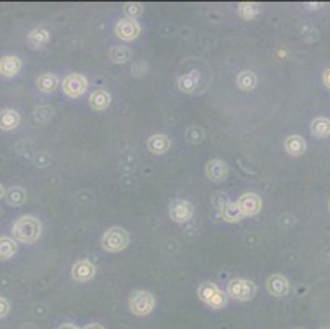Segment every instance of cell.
<instances>
[{
    "label": "cell",
    "instance_id": "cell-10",
    "mask_svg": "<svg viewBox=\"0 0 330 329\" xmlns=\"http://www.w3.org/2000/svg\"><path fill=\"white\" fill-rule=\"evenodd\" d=\"M206 174L210 181H214V183H222L228 174V165L219 158L210 160L206 166Z\"/></svg>",
    "mask_w": 330,
    "mask_h": 329
},
{
    "label": "cell",
    "instance_id": "cell-19",
    "mask_svg": "<svg viewBox=\"0 0 330 329\" xmlns=\"http://www.w3.org/2000/svg\"><path fill=\"white\" fill-rule=\"evenodd\" d=\"M284 148L286 152L292 157H299L306 152V142L303 137L299 135H291L284 140Z\"/></svg>",
    "mask_w": 330,
    "mask_h": 329
},
{
    "label": "cell",
    "instance_id": "cell-9",
    "mask_svg": "<svg viewBox=\"0 0 330 329\" xmlns=\"http://www.w3.org/2000/svg\"><path fill=\"white\" fill-rule=\"evenodd\" d=\"M192 214H194V206L189 201L176 199L170 204V218L174 222H186L192 218Z\"/></svg>",
    "mask_w": 330,
    "mask_h": 329
},
{
    "label": "cell",
    "instance_id": "cell-34",
    "mask_svg": "<svg viewBox=\"0 0 330 329\" xmlns=\"http://www.w3.org/2000/svg\"><path fill=\"white\" fill-rule=\"evenodd\" d=\"M328 209H330V201H328Z\"/></svg>",
    "mask_w": 330,
    "mask_h": 329
},
{
    "label": "cell",
    "instance_id": "cell-29",
    "mask_svg": "<svg viewBox=\"0 0 330 329\" xmlns=\"http://www.w3.org/2000/svg\"><path fill=\"white\" fill-rule=\"evenodd\" d=\"M9 311H10V305H9V302H7L5 298L0 296V318L7 316V313H9Z\"/></svg>",
    "mask_w": 330,
    "mask_h": 329
},
{
    "label": "cell",
    "instance_id": "cell-20",
    "mask_svg": "<svg viewBox=\"0 0 330 329\" xmlns=\"http://www.w3.org/2000/svg\"><path fill=\"white\" fill-rule=\"evenodd\" d=\"M37 86H38V89L41 91V93L50 94V93H53V91H56V87L59 86V78L56 74H53V73H45V74H41L40 78L37 79Z\"/></svg>",
    "mask_w": 330,
    "mask_h": 329
},
{
    "label": "cell",
    "instance_id": "cell-15",
    "mask_svg": "<svg viewBox=\"0 0 330 329\" xmlns=\"http://www.w3.org/2000/svg\"><path fill=\"white\" fill-rule=\"evenodd\" d=\"M48 41H50V32L45 30V28H33V30L26 35V45L33 48V50L43 48Z\"/></svg>",
    "mask_w": 330,
    "mask_h": 329
},
{
    "label": "cell",
    "instance_id": "cell-18",
    "mask_svg": "<svg viewBox=\"0 0 330 329\" xmlns=\"http://www.w3.org/2000/svg\"><path fill=\"white\" fill-rule=\"evenodd\" d=\"M112 102V97L107 91L104 89H97L92 93V96L89 97V104L94 110H105Z\"/></svg>",
    "mask_w": 330,
    "mask_h": 329
},
{
    "label": "cell",
    "instance_id": "cell-33",
    "mask_svg": "<svg viewBox=\"0 0 330 329\" xmlns=\"http://www.w3.org/2000/svg\"><path fill=\"white\" fill-rule=\"evenodd\" d=\"M4 196H5V190H4V186H2V185H0V199H2V198H4Z\"/></svg>",
    "mask_w": 330,
    "mask_h": 329
},
{
    "label": "cell",
    "instance_id": "cell-6",
    "mask_svg": "<svg viewBox=\"0 0 330 329\" xmlns=\"http://www.w3.org/2000/svg\"><path fill=\"white\" fill-rule=\"evenodd\" d=\"M87 86H89V81L86 79V76H82L79 73H73L62 79V93L69 97H73V99L86 93Z\"/></svg>",
    "mask_w": 330,
    "mask_h": 329
},
{
    "label": "cell",
    "instance_id": "cell-4",
    "mask_svg": "<svg viewBox=\"0 0 330 329\" xmlns=\"http://www.w3.org/2000/svg\"><path fill=\"white\" fill-rule=\"evenodd\" d=\"M227 295L237 300V302H250L256 295V286L250 280L234 278L227 285Z\"/></svg>",
    "mask_w": 330,
    "mask_h": 329
},
{
    "label": "cell",
    "instance_id": "cell-13",
    "mask_svg": "<svg viewBox=\"0 0 330 329\" xmlns=\"http://www.w3.org/2000/svg\"><path fill=\"white\" fill-rule=\"evenodd\" d=\"M22 69V59L18 56L7 54L0 58V76L4 78H15Z\"/></svg>",
    "mask_w": 330,
    "mask_h": 329
},
{
    "label": "cell",
    "instance_id": "cell-2",
    "mask_svg": "<svg viewBox=\"0 0 330 329\" xmlns=\"http://www.w3.org/2000/svg\"><path fill=\"white\" fill-rule=\"evenodd\" d=\"M197 296L202 300L207 306L214 308V310H222L227 305V293H223L215 283L206 282L197 288Z\"/></svg>",
    "mask_w": 330,
    "mask_h": 329
},
{
    "label": "cell",
    "instance_id": "cell-16",
    "mask_svg": "<svg viewBox=\"0 0 330 329\" xmlns=\"http://www.w3.org/2000/svg\"><path fill=\"white\" fill-rule=\"evenodd\" d=\"M20 125V114L13 109L0 110V130H13Z\"/></svg>",
    "mask_w": 330,
    "mask_h": 329
},
{
    "label": "cell",
    "instance_id": "cell-25",
    "mask_svg": "<svg viewBox=\"0 0 330 329\" xmlns=\"http://www.w3.org/2000/svg\"><path fill=\"white\" fill-rule=\"evenodd\" d=\"M311 132L312 135L319 137V138H324L327 135H330V121L328 118H324V117H319L312 121L311 124Z\"/></svg>",
    "mask_w": 330,
    "mask_h": 329
},
{
    "label": "cell",
    "instance_id": "cell-22",
    "mask_svg": "<svg viewBox=\"0 0 330 329\" xmlns=\"http://www.w3.org/2000/svg\"><path fill=\"white\" fill-rule=\"evenodd\" d=\"M258 84V78L253 71H242L237 76V86L242 91H253Z\"/></svg>",
    "mask_w": 330,
    "mask_h": 329
},
{
    "label": "cell",
    "instance_id": "cell-23",
    "mask_svg": "<svg viewBox=\"0 0 330 329\" xmlns=\"http://www.w3.org/2000/svg\"><path fill=\"white\" fill-rule=\"evenodd\" d=\"M5 199L12 206H22L26 201V191L20 186H13L5 191Z\"/></svg>",
    "mask_w": 330,
    "mask_h": 329
},
{
    "label": "cell",
    "instance_id": "cell-32",
    "mask_svg": "<svg viewBox=\"0 0 330 329\" xmlns=\"http://www.w3.org/2000/svg\"><path fill=\"white\" fill-rule=\"evenodd\" d=\"M58 329H81V327H77V326H74V324H69V323H66V324L59 326Z\"/></svg>",
    "mask_w": 330,
    "mask_h": 329
},
{
    "label": "cell",
    "instance_id": "cell-11",
    "mask_svg": "<svg viewBox=\"0 0 330 329\" xmlns=\"http://www.w3.org/2000/svg\"><path fill=\"white\" fill-rule=\"evenodd\" d=\"M95 265L89 260H79L73 265V278L76 282H89V280H92L95 277Z\"/></svg>",
    "mask_w": 330,
    "mask_h": 329
},
{
    "label": "cell",
    "instance_id": "cell-5",
    "mask_svg": "<svg viewBox=\"0 0 330 329\" xmlns=\"http://www.w3.org/2000/svg\"><path fill=\"white\" fill-rule=\"evenodd\" d=\"M154 296L150 291L145 290H137L130 295V311L135 314V316H146L154 310Z\"/></svg>",
    "mask_w": 330,
    "mask_h": 329
},
{
    "label": "cell",
    "instance_id": "cell-1",
    "mask_svg": "<svg viewBox=\"0 0 330 329\" xmlns=\"http://www.w3.org/2000/svg\"><path fill=\"white\" fill-rule=\"evenodd\" d=\"M13 239L23 244H33L41 235V222L33 216H22L12 227Z\"/></svg>",
    "mask_w": 330,
    "mask_h": 329
},
{
    "label": "cell",
    "instance_id": "cell-28",
    "mask_svg": "<svg viewBox=\"0 0 330 329\" xmlns=\"http://www.w3.org/2000/svg\"><path fill=\"white\" fill-rule=\"evenodd\" d=\"M123 12L127 13V18L130 20H135L142 15L143 12V5L142 4H137V2H128L123 5Z\"/></svg>",
    "mask_w": 330,
    "mask_h": 329
},
{
    "label": "cell",
    "instance_id": "cell-7",
    "mask_svg": "<svg viewBox=\"0 0 330 329\" xmlns=\"http://www.w3.org/2000/svg\"><path fill=\"white\" fill-rule=\"evenodd\" d=\"M140 32H142V26H140L137 20L122 18V20H118L115 25V35L123 41H131V40L138 38Z\"/></svg>",
    "mask_w": 330,
    "mask_h": 329
},
{
    "label": "cell",
    "instance_id": "cell-8",
    "mask_svg": "<svg viewBox=\"0 0 330 329\" xmlns=\"http://www.w3.org/2000/svg\"><path fill=\"white\" fill-rule=\"evenodd\" d=\"M237 204H238V207H240L243 218H247V216L251 218V216H256L259 211H261V198L255 193L242 194L240 198H238Z\"/></svg>",
    "mask_w": 330,
    "mask_h": 329
},
{
    "label": "cell",
    "instance_id": "cell-35",
    "mask_svg": "<svg viewBox=\"0 0 330 329\" xmlns=\"http://www.w3.org/2000/svg\"><path fill=\"white\" fill-rule=\"evenodd\" d=\"M324 329H330V327H324Z\"/></svg>",
    "mask_w": 330,
    "mask_h": 329
},
{
    "label": "cell",
    "instance_id": "cell-24",
    "mask_svg": "<svg viewBox=\"0 0 330 329\" xmlns=\"http://www.w3.org/2000/svg\"><path fill=\"white\" fill-rule=\"evenodd\" d=\"M222 219L227 222H240L243 219V214L238 207L237 202H227L222 209Z\"/></svg>",
    "mask_w": 330,
    "mask_h": 329
},
{
    "label": "cell",
    "instance_id": "cell-17",
    "mask_svg": "<svg viewBox=\"0 0 330 329\" xmlns=\"http://www.w3.org/2000/svg\"><path fill=\"white\" fill-rule=\"evenodd\" d=\"M199 81H201V76H199L197 71H189L187 74L181 76V78L178 79V86H179V89L182 91V93L191 94V93H194L195 89H197Z\"/></svg>",
    "mask_w": 330,
    "mask_h": 329
},
{
    "label": "cell",
    "instance_id": "cell-21",
    "mask_svg": "<svg viewBox=\"0 0 330 329\" xmlns=\"http://www.w3.org/2000/svg\"><path fill=\"white\" fill-rule=\"evenodd\" d=\"M18 244L12 237H0V260H9L17 254Z\"/></svg>",
    "mask_w": 330,
    "mask_h": 329
},
{
    "label": "cell",
    "instance_id": "cell-12",
    "mask_svg": "<svg viewBox=\"0 0 330 329\" xmlns=\"http://www.w3.org/2000/svg\"><path fill=\"white\" fill-rule=\"evenodd\" d=\"M266 288H268L270 295L276 296V298H283L289 293V282L287 278L283 275H271L268 280H266Z\"/></svg>",
    "mask_w": 330,
    "mask_h": 329
},
{
    "label": "cell",
    "instance_id": "cell-31",
    "mask_svg": "<svg viewBox=\"0 0 330 329\" xmlns=\"http://www.w3.org/2000/svg\"><path fill=\"white\" fill-rule=\"evenodd\" d=\"M324 82H325L327 87H330V69H327V71L324 73Z\"/></svg>",
    "mask_w": 330,
    "mask_h": 329
},
{
    "label": "cell",
    "instance_id": "cell-27",
    "mask_svg": "<svg viewBox=\"0 0 330 329\" xmlns=\"http://www.w3.org/2000/svg\"><path fill=\"white\" fill-rule=\"evenodd\" d=\"M259 13V5L253 2H242L238 4V15L245 20H251L255 18Z\"/></svg>",
    "mask_w": 330,
    "mask_h": 329
},
{
    "label": "cell",
    "instance_id": "cell-14",
    "mask_svg": "<svg viewBox=\"0 0 330 329\" xmlns=\"http://www.w3.org/2000/svg\"><path fill=\"white\" fill-rule=\"evenodd\" d=\"M148 150L154 155H161V153H164L171 148V138L168 135H163V134H156V135H151L148 138Z\"/></svg>",
    "mask_w": 330,
    "mask_h": 329
},
{
    "label": "cell",
    "instance_id": "cell-36",
    "mask_svg": "<svg viewBox=\"0 0 330 329\" xmlns=\"http://www.w3.org/2000/svg\"><path fill=\"white\" fill-rule=\"evenodd\" d=\"M0 214H2V211H0Z\"/></svg>",
    "mask_w": 330,
    "mask_h": 329
},
{
    "label": "cell",
    "instance_id": "cell-30",
    "mask_svg": "<svg viewBox=\"0 0 330 329\" xmlns=\"http://www.w3.org/2000/svg\"><path fill=\"white\" fill-rule=\"evenodd\" d=\"M82 329H105L102 324H99V323H90V324H87L86 327H82Z\"/></svg>",
    "mask_w": 330,
    "mask_h": 329
},
{
    "label": "cell",
    "instance_id": "cell-3",
    "mask_svg": "<svg viewBox=\"0 0 330 329\" xmlns=\"http://www.w3.org/2000/svg\"><path fill=\"white\" fill-rule=\"evenodd\" d=\"M130 242V235L122 227H110L102 235V247L107 252H120L127 249Z\"/></svg>",
    "mask_w": 330,
    "mask_h": 329
},
{
    "label": "cell",
    "instance_id": "cell-26",
    "mask_svg": "<svg viewBox=\"0 0 330 329\" xmlns=\"http://www.w3.org/2000/svg\"><path fill=\"white\" fill-rule=\"evenodd\" d=\"M131 50L128 46H114L109 53V58L114 63H127L128 59H131Z\"/></svg>",
    "mask_w": 330,
    "mask_h": 329
}]
</instances>
